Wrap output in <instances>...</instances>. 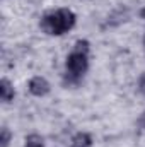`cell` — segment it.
I'll return each instance as SVG.
<instances>
[{"mask_svg": "<svg viewBox=\"0 0 145 147\" xmlns=\"http://www.w3.org/2000/svg\"><path fill=\"white\" fill-rule=\"evenodd\" d=\"M0 96H2L3 103H9V101L14 99V87H12V84L7 79H3L0 82Z\"/></svg>", "mask_w": 145, "mask_h": 147, "instance_id": "cell-4", "label": "cell"}, {"mask_svg": "<svg viewBox=\"0 0 145 147\" xmlns=\"http://www.w3.org/2000/svg\"><path fill=\"white\" fill-rule=\"evenodd\" d=\"M140 123L144 125V128H145V113H144V115H142V118H140Z\"/></svg>", "mask_w": 145, "mask_h": 147, "instance_id": "cell-10", "label": "cell"}, {"mask_svg": "<svg viewBox=\"0 0 145 147\" xmlns=\"http://www.w3.org/2000/svg\"><path fill=\"white\" fill-rule=\"evenodd\" d=\"M91 146H92V139H91V135L85 134V132L77 134L72 139V144H70V147H91Z\"/></svg>", "mask_w": 145, "mask_h": 147, "instance_id": "cell-5", "label": "cell"}, {"mask_svg": "<svg viewBox=\"0 0 145 147\" xmlns=\"http://www.w3.org/2000/svg\"><path fill=\"white\" fill-rule=\"evenodd\" d=\"M140 87H142V91L145 92V75L142 77V80H140Z\"/></svg>", "mask_w": 145, "mask_h": 147, "instance_id": "cell-9", "label": "cell"}, {"mask_svg": "<svg viewBox=\"0 0 145 147\" xmlns=\"http://www.w3.org/2000/svg\"><path fill=\"white\" fill-rule=\"evenodd\" d=\"M26 147H43V139L38 135H31L26 139Z\"/></svg>", "mask_w": 145, "mask_h": 147, "instance_id": "cell-6", "label": "cell"}, {"mask_svg": "<svg viewBox=\"0 0 145 147\" xmlns=\"http://www.w3.org/2000/svg\"><path fill=\"white\" fill-rule=\"evenodd\" d=\"M50 91V84L43 77H34L29 80V92L34 96H44Z\"/></svg>", "mask_w": 145, "mask_h": 147, "instance_id": "cell-3", "label": "cell"}, {"mask_svg": "<svg viewBox=\"0 0 145 147\" xmlns=\"http://www.w3.org/2000/svg\"><path fill=\"white\" fill-rule=\"evenodd\" d=\"M73 24H75V14L68 9H60V10L50 12L41 21V28L48 34H55V36L67 33L68 29L73 28Z\"/></svg>", "mask_w": 145, "mask_h": 147, "instance_id": "cell-1", "label": "cell"}, {"mask_svg": "<svg viewBox=\"0 0 145 147\" xmlns=\"http://www.w3.org/2000/svg\"><path fill=\"white\" fill-rule=\"evenodd\" d=\"M0 142H2V147H7V146H9V142H10V130H9L7 127H2Z\"/></svg>", "mask_w": 145, "mask_h": 147, "instance_id": "cell-7", "label": "cell"}, {"mask_svg": "<svg viewBox=\"0 0 145 147\" xmlns=\"http://www.w3.org/2000/svg\"><path fill=\"white\" fill-rule=\"evenodd\" d=\"M140 16H142V17H144V19H145V7H144V9H142V12H140Z\"/></svg>", "mask_w": 145, "mask_h": 147, "instance_id": "cell-11", "label": "cell"}, {"mask_svg": "<svg viewBox=\"0 0 145 147\" xmlns=\"http://www.w3.org/2000/svg\"><path fill=\"white\" fill-rule=\"evenodd\" d=\"M67 70L77 80L82 74L87 70V53H80V51L73 50L68 55V58H67Z\"/></svg>", "mask_w": 145, "mask_h": 147, "instance_id": "cell-2", "label": "cell"}, {"mask_svg": "<svg viewBox=\"0 0 145 147\" xmlns=\"http://www.w3.org/2000/svg\"><path fill=\"white\" fill-rule=\"evenodd\" d=\"M75 51H80V53H87L89 51V43L85 39H79L75 43Z\"/></svg>", "mask_w": 145, "mask_h": 147, "instance_id": "cell-8", "label": "cell"}]
</instances>
